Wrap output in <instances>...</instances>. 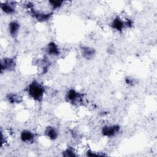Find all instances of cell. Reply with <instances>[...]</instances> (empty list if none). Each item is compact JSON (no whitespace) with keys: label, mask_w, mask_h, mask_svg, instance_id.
I'll return each instance as SVG.
<instances>
[{"label":"cell","mask_w":157,"mask_h":157,"mask_svg":"<svg viewBox=\"0 0 157 157\" xmlns=\"http://www.w3.org/2000/svg\"><path fill=\"white\" fill-rule=\"evenodd\" d=\"M25 6L33 18L39 22H45L48 21L53 14V12H43L42 10L36 9L34 8V4L31 2H27Z\"/></svg>","instance_id":"cell-3"},{"label":"cell","mask_w":157,"mask_h":157,"mask_svg":"<svg viewBox=\"0 0 157 157\" xmlns=\"http://www.w3.org/2000/svg\"><path fill=\"white\" fill-rule=\"evenodd\" d=\"M64 98L67 103L74 106L83 105L85 102L84 94L74 88L69 89L66 93Z\"/></svg>","instance_id":"cell-2"},{"label":"cell","mask_w":157,"mask_h":157,"mask_svg":"<svg viewBox=\"0 0 157 157\" xmlns=\"http://www.w3.org/2000/svg\"><path fill=\"white\" fill-rule=\"evenodd\" d=\"M16 59L14 57H5L1 60V72H11L15 69Z\"/></svg>","instance_id":"cell-5"},{"label":"cell","mask_w":157,"mask_h":157,"mask_svg":"<svg viewBox=\"0 0 157 157\" xmlns=\"http://www.w3.org/2000/svg\"><path fill=\"white\" fill-rule=\"evenodd\" d=\"M86 155L88 156H104L106 155L102 153L101 152H98L95 151H93L92 150H88L86 151Z\"/></svg>","instance_id":"cell-16"},{"label":"cell","mask_w":157,"mask_h":157,"mask_svg":"<svg viewBox=\"0 0 157 157\" xmlns=\"http://www.w3.org/2000/svg\"><path fill=\"white\" fill-rule=\"evenodd\" d=\"M1 10L6 14L12 15L16 11V4L13 1H5L1 3Z\"/></svg>","instance_id":"cell-10"},{"label":"cell","mask_w":157,"mask_h":157,"mask_svg":"<svg viewBox=\"0 0 157 157\" xmlns=\"http://www.w3.org/2000/svg\"><path fill=\"white\" fill-rule=\"evenodd\" d=\"M48 3L52 9V11H53L61 8L64 2L63 1H48Z\"/></svg>","instance_id":"cell-15"},{"label":"cell","mask_w":157,"mask_h":157,"mask_svg":"<svg viewBox=\"0 0 157 157\" xmlns=\"http://www.w3.org/2000/svg\"><path fill=\"white\" fill-rule=\"evenodd\" d=\"M81 55L83 58L87 60L92 59L96 55V50L93 47L87 45H82L80 47Z\"/></svg>","instance_id":"cell-11"},{"label":"cell","mask_w":157,"mask_h":157,"mask_svg":"<svg viewBox=\"0 0 157 157\" xmlns=\"http://www.w3.org/2000/svg\"><path fill=\"white\" fill-rule=\"evenodd\" d=\"M125 83L129 86H134L136 84V80L132 77H127L125 78Z\"/></svg>","instance_id":"cell-17"},{"label":"cell","mask_w":157,"mask_h":157,"mask_svg":"<svg viewBox=\"0 0 157 157\" xmlns=\"http://www.w3.org/2000/svg\"><path fill=\"white\" fill-rule=\"evenodd\" d=\"M25 91L28 97L36 102H41L46 93L45 85L37 80H33L27 85Z\"/></svg>","instance_id":"cell-1"},{"label":"cell","mask_w":157,"mask_h":157,"mask_svg":"<svg viewBox=\"0 0 157 157\" xmlns=\"http://www.w3.org/2000/svg\"><path fill=\"white\" fill-rule=\"evenodd\" d=\"M20 139L25 144H33L34 142L36 136V134L31 130L23 129L20 133Z\"/></svg>","instance_id":"cell-6"},{"label":"cell","mask_w":157,"mask_h":157,"mask_svg":"<svg viewBox=\"0 0 157 157\" xmlns=\"http://www.w3.org/2000/svg\"><path fill=\"white\" fill-rule=\"evenodd\" d=\"M111 28L118 33H121L126 28L124 20L119 16H117L113 18L110 23Z\"/></svg>","instance_id":"cell-9"},{"label":"cell","mask_w":157,"mask_h":157,"mask_svg":"<svg viewBox=\"0 0 157 157\" xmlns=\"http://www.w3.org/2000/svg\"><path fill=\"white\" fill-rule=\"evenodd\" d=\"M7 101L10 103L12 104H20L23 101V98L20 94L15 93H8L6 96Z\"/></svg>","instance_id":"cell-13"},{"label":"cell","mask_w":157,"mask_h":157,"mask_svg":"<svg viewBox=\"0 0 157 157\" xmlns=\"http://www.w3.org/2000/svg\"><path fill=\"white\" fill-rule=\"evenodd\" d=\"M121 131V127L118 124H107L101 128V132L102 136L107 138L115 137Z\"/></svg>","instance_id":"cell-4"},{"label":"cell","mask_w":157,"mask_h":157,"mask_svg":"<svg viewBox=\"0 0 157 157\" xmlns=\"http://www.w3.org/2000/svg\"><path fill=\"white\" fill-rule=\"evenodd\" d=\"M62 155L66 157H74L78 156V154L74 147L68 146L63 150L62 151Z\"/></svg>","instance_id":"cell-14"},{"label":"cell","mask_w":157,"mask_h":157,"mask_svg":"<svg viewBox=\"0 0 157 157\" xmlns=\"http://www.w3.org/2000/svg\"><path fill=\"white\" fill-rule=\"evenodd\" d=\"M44 135L48 140L54 141L59 137V132L57 128H56L55 126L52 125H48L45 127L44 131Z\"/></svg>","instance_id":"cell-7"},{"label":"cell","mask_w":157,"mask_h":157,"mask_svg":"<svg viewBox=\"0 0 157 157\" xmlns=\"http://www.w3.org/2000/svg\"><path fill=\"white\" fill-rule=\"evenodd\" d=\"M45 53L50 56H58L60 55L61 51L58 45L54 41L49 42L45 48Z\"/></svg>","instance_id":"cell-8"},{"label":"cell","mask_w":157,"mask_h":157,"mask_svg":"<svg viewBox=\"0 0 157 157\" xmlns=\"http://www.w3.org/2000/svg\"><path fill=\"white\" fill-rule=\"evenodd\" d=\"M20 24L17 20H12L8 24V33L11 37L16 38L20 30Z\"/></svg>","instance_id":"cell-12"}]
</instances>
